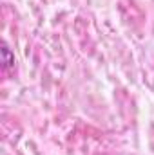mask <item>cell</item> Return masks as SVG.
I'll return each instance as SVG.
<instances>
[{
	"instance_id": "6da1fadb",
	"label": "cell",
	"mask_w": 154,
	"mask_h": 155,
	"mask_svg": "<svg viewBox=\"0 0 154 155\" xmlns=\"http://www.w3.org/2000/svg\"><path fill=\"white\" fill-rule=\"evenodd\" d=\"M2 58H4V71L7 72L11 67H15V56H13V52L9 51V47L4 43V47H2Z\"/></svg>"
}]
</instances>
